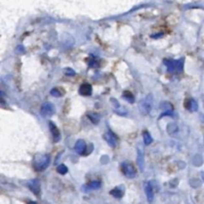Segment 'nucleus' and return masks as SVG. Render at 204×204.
<instances>
[{
  "label": "nucleus",
  "instance_id": "f257e3e1",
  "mask_svg": "<svg viewBox=\"0 0 204 204\" xmlns=\"http://www.w3.org/2000/svg\"><path fill=\"white\" fill-rule=\"evenodd\" d=\"M50 164V156L48 154H36L33 158V166L37 171H43Z\"/></svg>",
  "mask_w": 204,
  "mask_h": 204
},
{
  "label": "nucleus",
  "instance_id": "f03ea898",
  "mask_svg": "<svg viewBox=\"0 0 204 204\" xmlns=\"http://www.w3.org/2000/svg\"><path fill=\"white\" fill-rule=\"evenodd\" d=\"M153 98L151 95H149L144 99H142L139 105V109L141 115H148V113H149L151 109H153Z\"/></svg>",
  "mask_w": 204,
  "mask_h": 204
},
{
  "label": "nucleus",
  "instance_id": "7ed1b4c3",
  "mask_svg": "<svg viewBox=\"0 0 204 204\" xmlns=\"http://www.w3.org/2000/svg\"><path fill=\"white\" fill-rule=\"evenodd\" d=\"M183 59H179V60H164V65L166 66L169 72H181L183 69Z\"/></svg>",
  "mask_w": 204,
  "mask_h": 204
},
{
  "label": "nucleus",
  "instance_id": "20e7f679",
  "mask_svg": "<svg viewBox=\"0 0 204 204\" xmlns=\"http://www.w3.org/2000/svg\"><path fill=\"white\" fill-rule=\"evenodd\" d=\"M122 172H124V174L127 178H134V177H135V175H136V171H135V166L131 162H127V161L122 162Z\"/></svg>",
  "mask_w": 204,
  "mask_h": 204
},
{
  "label": "nucleus",
  "instance_id": "39448f33",
  "mask_svg": "<svg viewBox=\"0 0 204 204\" xmlns=\"http://www.w3.org/2000/svg\"><path fill=\"white\" fill-rule=\"evenodd\" d=\"M55 111H56V109H55V106L53 105V104L45 103V104L42 105L40 113H41V115L43 116V117L48 118V117L53 116L54 113H55Z\"/></svg>",
  "mask_w": 204,
  "mask_h": 204
},
{
  "label": "nucleus",
  "instance_id": "423d86ee",
  "mask_svg": "<svg viewBox=\"0 0 204 204\" xmlns=\"http://www.w3.org/2000/svg\"><path fill=\"white\" fill-rule=\"evenodd\" d=\"M28 187H29L30 190L35 194V195H39L40 194V182L38 179H33V180H30L29 182H28Z\"/></svg>",
  "mask_w": 204,
  "mask_h": 204
},
{
  "label": "nucleus",
  "instance_id": "0eeeda50",
  "mask_svg": "<svg viewBox=\"0 0 204 204\" xmlns=\"http://www.w3.org/2000/svg\"><path fill=\"white\" fill-rule=\"evenodd\" d=\"M49 127H50V131L52 134V136H53V140L55 142H58L61 140V135H60V131L58 130V127L56 126V125L54 122H49Z\"/></svg>",
  "mask_w": 204,
  "mask_h": 204
},
{
  "label": "nucleus",
  "instance_id": "6e6552de",
  "mask_svg": "<svg viewBox=\"0 0 204 204\" xmlns=\"http://www.w3.org/2000/svg\"><path fill=\"white\" fill-rule=\"evenodd\" d=\"M92 93H93V89L90 84H83L79 89V94L82 95L84 97L91 96Z\"/></svg>",
  "mask_w": 204,
  "mask_h": 204
},
{
  "label": "nucleus",
  "instance_id": "1a4fd4ad",
  "mask_svg": "<svg viewBox=\"0 0 204 204\" xmlns=\"http://www.w3.org/2000/svg\"><path fill=\"white\" fill-rule=\"evenodd\" d=\"M103 137H104V139H105V140L108 142V144L110 145V146H112V148H115V146L117 145L118 140H117L116 135H113V134H112V132H107V134L104 135Z\"/></svg>",
  "mask_w": 204,
  "mask_h": 204
},
{
  "label": "nucleus",
  "instance_id": "9d476101",
  "mask_svg": "<svg viewBox=\"0 0 204 204\" xmlns=\"http://www.w3.org/2000/svg\"><path fill=\"white\" fill-rule=\"evenodd\" d=\"M87 149V144L86 142H85V140H79L77 142H76L75 144V150L76 153H79V154H85L86 153H85V150Z\"/></svg>",
  "mask_w": 204,
  "mask_h": 204
},
{
  "label": "nucleus",
  "instance_id": "9b49d317",
  "mask_svg": "<svg viewBox=\"0 0 204 204\" xmlns=\"http://www.w3.org/2000/svg\"><path fill=\"white\" fill-rule=\"evenodd\" d=\"M144 191L146 194V197H148V200L149 203H151L153 201V197H154V194H153V188L151 186L150 183H145L144 185Z\"/></svg>",
  "mask_w": 204,
  "mask_h": 204
},
{
  "label": "nucleus",
  "instance_id": "f8f14e48",
  "mask_svg": "<svg viewBox=\"0 0 204 204\" xmlns=\"http://www.w3.org/2000/svg\"><path fill=\"white\" fill-rule=\"evenodd\" d=\"M185 108L190 112H195V111H197L198 106H197V103L194 101L193 99H189L185 102Z\"/></svg>",
  "mask_w": 204,
  "mask_h": 204
},
{
  "label": "nucleus",
  "instance_id": "ddd939ff",
  "mask_svg": "<svg viewBox=\"0 0 204 204\" xmlns=\"http://www.w3.org/2000/svg\"><path fill=\"white\" fill-rule=\"evenodd\" d=\"M111 194L116 198H122V196L124 195V190H122V187H116L111 191Z\"/></svg>",
  "mask_w": 204,
  "mask_h": 204
},
{
  "label": "nucleus",
  "instance_id": "4468645a",
  "mask_svg": "<svg viewBox=\"0 0 204 204\" xmlns=\"http://www.w3.org/2000/svg\"><path fill=\"white\" fill-rule=\"evenodd\" d=\"M142 137H144V142L145 145H149L153 142V137L149 135V132L148 131H144L142 132Z\"/></svg>",
  "mask_w": 204,
  "mask_h": 204
},
{
  "label": "nucleus",
  "instance_id": "2eb2a0df",
  "mask_svg": "<svg viewBox=\"0 0 204 204\" xmlns=\"http://www.w3.org/2000/svg\"><path fill=\"white\" fill-rule=\"evenodd\" d=\"M137 163L140 165V170H144V153H141L140 149L137 151Z\"/></svg>",
  "mask_w": 204,
  "mask_h": 204
},
{
  "label": "nucleus",
  "instance_id": "dca6fc26",
  "mask_svg": "<svg viewBox=\"0 0 204 204\" xmlns=\"http://www.w3.org/2000/svg\"><path fill=\"white\" fill-rule=\"evenodd\" d=\"M125 100H126L127 102H130L131 104H132L135 102V98H134V95H132L131 92H125L124 95H122Z\"/></svg>",
  "mask_w": 204,
  "mask_h": 204
},
{
  "label": "nucleus",
  "instance_id": "f3484780",
  "mask_svg": "<svg viewBox=\"0 0 204 204\" xmlns=\"http://www.w3.org/2000/svg\"><path fill=\"white\" fill-rule=\"evenodd\" d=\"M89 189H98L101 187V182L100 181H92L89 183V185H86Z\"/></svg>",
  "mask_w": 204,
  "mask_h": 204
},
{
  "label": "nucleus",
  "instance_id": "a211bd4d",
  "mask_svg": "<svg viewBox=\"0 0 204 204\" xmlns=\"http://www.w3.org/2000/svg\"><path fill=\"white\" fill-rule=\"evenodd\" d=\"M166 131H167V132H168L169 135H173L174 132L177 131V126L175 125V124H169L168 126H167V129H166Z\"/></svg>",
  "mask_w": 204,
  "mask_h": 204
},
{
  "label": "nucleus",
  "instance_id": "6ab92c4d",
  "mask_svg": "<svg viewBox=\"0 0 204 204\" xmlns=\"http://www.w3.org/2000/svg\"><path fill=\"white\" fill-rule=\"evenodd\" d=\"M57 171H58L60 174H66L68 172V167L66 166L65 164H60L58 167H57Z\"/></svg>",
  "mask_w": 204,
  "mask_h": 204
},
{
  "label": "nucleus",
  "instance_id": "aec40b11",
  "mask_svg": "<svg viewBox=\"0 0 204 204\" xmlns=\"http://www.w3.org/2000/svg\"><path fill=\"white\" fill-rule=\"evenodd\" d=\"M89 118L94 124H98L100 121V116L99 115H95V113H89Z\"/></svg>",
  "mask_w": 204,
  "mask_h": 204
},
{
  "label": "nucleus",
  "instance_id": "412c9836",
  "mask_svg": "<svg viewBox=\"0 0 204 204\" xmlns=\"http://www.w3.org/2000/svg\"><path fill=\"white\" fill-rule=\"evenodd\" d=\"M51 95L53 97H57V98H59V97H61L62 96V93L60 92V90L58 89V88H55V89H53V90H51Z\"/></svg>",
  "mask_w": 204,
  "mask_h": 204
},
{
  "label": "nucleus",
  "instance_id": "4be33fe9",
  "mask_svg": "<svg viewBox=\"0 0 204 204\" xmlns=\"http://www.w3.org/2000/svg\"><path fill=\"white\" fill-rule=\"evenodd\" d=\"M65 74H66V75H68V76H74V75H75V71H74L73 69L68 68V69H66Z\"/></svg>",
  "mask_w": 204,
  "mask_h": 204
},
{
  "label": "nucleus",
  "instance_id": "5701e85b",
  "mask_svg": "<svg viewBox=\"0 0 204 204\" xmlns=\"http://www.w3.org/2000/svg\"><path fill=\"white\" fill-rule=\"evenodd\" d=\"M29 204H37V202H35V201H30Z\"/></svg>",
  "mask_w": 204,
  "mask_h": 204
},
{
  "label": "nucleus",
  "instance_id": "b1692460",
  "mask_svg": "<svg viewBox=\"0 0 204 204\" xmlns=\"http://www.w3.org/2000/svg\"><path fill=\"white\" fill-rule=\"evenodd\" d=\"M202 179H203V181H204V172L202 173Z\"/></svg>",
  "mask_w": 204,
  "mask_h": 204
}]
</instances>
